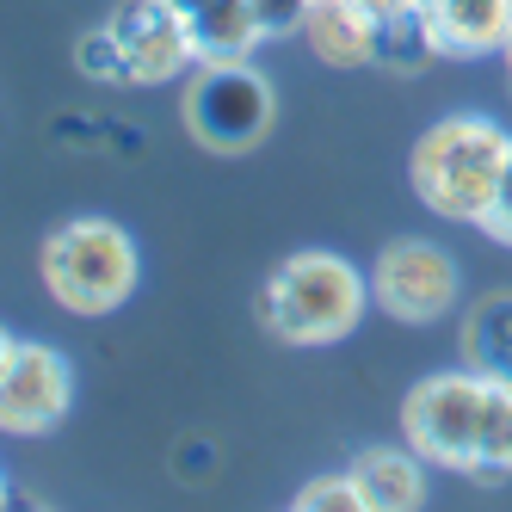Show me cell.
I'll list each match as a JSON object with an SVG mask.
<instances>
[{
	"label": "cell",
	"mask_w": 512,
	"mask_h": 512,
	"mask_svg": "<svg viewBox=\"0 0 512 512\" xmlns=\"http://www.w3.org/2000/svg\"><path fill=\"white\" fill-rule=\"evenodd\" d=\"M112 31L124 44V62H130V87H167L204 62L179 0H124L112 13Z\"/></svg>",
	"instance_id": "obj_8"
},
{
	"label": "cell",
	"mask_w": 512,
	"mask_h": 512,
	"mask_svg": "<svg viewBox=\"0 0 512 512\" xmlns=\"http://www.w3.org/2000/svg\"><path fill=\"white\" fill-rule=\"evenodd\" d=\"M179 118H186V130L210 155H247V149H260L272 136V124H278V87L266 81L260 62L216 56V62L192 68L186 99H179Z\"/></svg>",
	"instance_id": "obj_4"
},
{
	"label": "cell",
	"mask_w": 512,
	"mask_h": 512,
	"mask_svg": "<svg viewBox=\"0 0 512 512\" xmlns=\"http://www.w3.org/2000/svg\"><path fill=\"white\" fill-rule=\"evenodd\" d=\"M192 38H198V56L216 62V56H253L266 38H260V19H253V0H179Z\"/></svg>",
	"instance_id": "obj_12"
},
{
	"label": "cell",
	"mask_w": 512,
	"mask_h": 512,
	"mask_svg": "<svg viewBox=\"0 0 512 512\" xmlns=\"http://www.w3.org/2000/svg\"><path fill=\"white\" fill-rule=\"evenodd\" d=\"M469 482H512V383H494V377H488L482 445H475Z\"/></svg>",
	"instance_id": "obj_14"
},
{
	"label": "cell",
	"mask_w": 512,
	"mask_h": 512,
	"mask_svg": "<svg viewBox=\"0 0 512 512\" xmlns=\"http://www.w3.org/2000/svg\"><path fill=\"white\" fill-rule=\"evenodd\" d=\"M297 512H364V494H358V482H352V469L340 475H315V482H303L297 488V500H290Z\"/></svg>",
	"instance_id": "obj_16"
},
{
	"label": "cell",
	"mask_w": 512,
	"mask_h": 512,
	"mask_svg": "<svg viewBox=\"0 0 512 512\" xmlns=\"http://www.w3.org/2000/svg\"><path fill=\"white\" fill-rule=\"evenodd\" d=\"M210 469V438H186L179 445V475H204Z\"/></svg>",
	"instance_id": "obj_19"
},
{
	"label": "cell",
	"mask_w": 512,
	"mask_h": 512,
	"mask_svg": "<svg viewBox=\"0 0 512 512\" xmlns=\"http://www.w3.org/2000/svg\"><path fill=\"white\" fill-rule=\"evenodd\" d=\"M377 19H408V13H420V0H364Z\"/></svg>",
	"instance_id": "obj_20"
},
{
	"label": "cell",
	"mask_w": 512,
	"mask_h": 512,
	"mask_svg": "<svg viewBox=\"0 0 512 512\" xmlns=\"http://www.w3.org/2000/svg\"><path fill=\"white\" fill-rule=\"evenodd\" d=\"M68 401H75V364H68L50 340L7 334L0 340V426L13 438L50 432Z\"/></svg>",
	"instance_id": "obj_7"
},
{
	"label": "cell",
	"mask_w": 512,
	"mask_h": 512,
	"mask_svg": "<svg viewBox=\"0 0 512 512\" xmlns=\"http://www.w3.org/2000/svg\"><path fill=\"white\" fill-rule=\"evenodd\" d=\"M38 278L68 315H112L136 297L142 253L124 223L112 216H68L44 235Z\"/></svg>",
	"instance_id": "obj_3"
},
{
	"label": "cell",
	"mask_w": 512,
	"mask_h": 512,
	"mask_svg": "<svg viewBox=\"0 0 512 512\" xmlns=\"http://www.w3.org/2000/svg\"><path fill=\"white\" fill-rule=\"evenodd\" d=\"M463 364L494 383H512V290H494L463 315Z\"/></svg>",
	"instance_id": "obj_13"
},
{
	"label": "cell",
	"mask_w": 512,
	"mask_h": 512,
	"mask_svg": "<svg viewBox=\"0 0 512 512\" xmlns=\"http://www.w3.org/2000/svg\"><path fill=\"white\" fill-rule=\"evenodd\" d=\"M500 56H506V81H512V31H506V44H500Z\"/></svg>",
	"instance_id": "obj_21"
},
{
	"label": "cell",
	"mask_w": 512,
	"mask_h": 512,
	"mask_svg": "<svg viewBox=\"0 0 512 512\" xmlns=\"http://www.w3.org/2000/svg\"><path fill=\"white\" fill-rule=\"evenodd\" d=\"M482 408H488V377L463 364V371H432L401 401V438L438 469H475V445H482Z\"/></svg>",
	"instance_id": "obj_5"
},
{
	"label": "cell",
	"mask_w": 512,
	"mask_h": 512,
	"mask_svg": "<svg viewBox=\"0 0 512 512\" xmlns=\"http://www.w3.org/2000/svg\"><path fill=\"white\" fill-rule=\"evenodd\" d=\"M482 229L488 241H500V247H512V155H506V167H500V186H494V198H488V210H482Z\"/></svg>",
	"instance_id": "obj_18"
},
{
	"label": "cell",
	"mask_w": 512,
	"mask_h": 512,
	"mask_svg": "<svg viewBox=\"0 0 512 512\" xmlns=\"http://www.w3.org/2000/svg\"><path fill=\"white\" fill-rule=\"evenodd\" d=\"M457 290H463V272L451 260V247H438L426 235H401L371 260V303L389 321L426 327L457 309Z\"/></svg>",
	"instance_id": "obj_6"
},
{
	"label": "cell",
	"mask_w": 512,
	"mask_h": 512,
	"mask_svg": "<svg viewBox=\"0 0 512 512\" xmlns=\"http://www.w3.org/2000/svg\"><path fill=\"white\" fill-rule=\"evenodd\" d=\"M303 44L327 62V68H371L383 50V19L364 0H315Z\"/></svg>",
	"instance_id": "obj_10"
},
{
	"label": "cell",
	"mask_w": 512,
	"mask_h": 512,
	"mask_svg": "<svg viewBox=\"0 0 512 512\" xmlns=\"http://www.w3.org/2000/svg\"><path fill=\"white\" fill-rule=\"evenodd\" d=\"M426 457L408 445V451H389V445H371L352 457V482L364 494V512H414L426 506Z\"/></svg>",
	"instance_id": "obj_11"
},
{
	"label": "cell",
	"mask_w": 512,
	"mask_h": 512,
	"mask_svg": "<svg viewBox=\"0 0 512 512\" xmlns=\"http://www.w3.org/2000/svg\"><path fill=\"white\" fill-rule=\"evenodd\" d=\"M75 68L87 81H99V87H130V62H124V44H118L112 19L75 38Z\"/></svg>",
	"instance_id": "obj_15"
},
{
	"label": "cell",
	"mask_w": 512,
	"mask_h": 512,
	"mask_svg": "<svg viewBox=\"0 0 512 512\" xmlns=\"http://www.w3.org/2000/svg\"><path fill=\"white\" fill-rule=\"evenodd\" d=\"M309 7L315 0H253V19H260V38L278 44V38H303L309 25Z\"/></svg>",
	"instance_id": "obj_17"
},
{
	"label": "cell",
	"mask_w": 512,
	"mask_h": 512,
	"mask_svg": "<svg viewBox=\"0 0 512 512\" xmlns=\"http://www.w3.org/2000/svg\"><path fill=\"white\" fill-rule=\"evenodd\" d=\"M420 25L438 56L469 62V56H500L512 31V0H420Z\"/></svg>",
	"instance_id": "obj_9"
},
{
	"label": "cell",
	"mask_w": 512,
	"mask_h": 512,
	"mask_svg": "<svg viewBox=\"0 0 512 512\" xmlns=\"http://www.w3.org/2000/svg\"><path fill=\"white\" fill-rule=\"evenodd\" d=\"M364 309H371V272L327 247L290 253L260 284V321L284 346H334L364 321Z\"/></svg>",
	"instance_id": "obj_1"
},
{
	"label": "cell",
	"mask_w": 512,
	"mask_h": 512,
	"mask_svg": "<svg viewBox=\"0 0 512 512\" xmlns=\"http://www.w3.org/2000/svg\"><path fill=\"white\" fill-rule=\"evenodd\" d=\"M512 155V130L488 112H451L420 130L408 155V186L426 210L451 223H482V210L500 186V167Z\"/></svg>",
	"instance_id": "obj_2"
}]
</instances>
